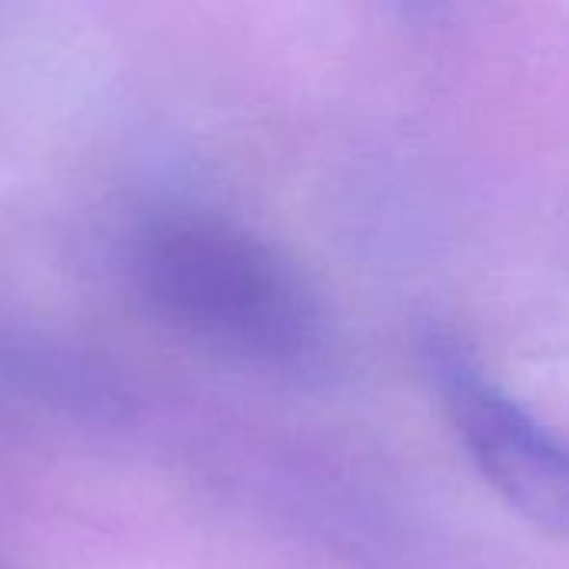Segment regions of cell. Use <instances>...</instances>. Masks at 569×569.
<instances>
[{
    "label": "cell",
    "instance_id": "obj_2",
    "mask_svg": "<svg viewBox=\"0 0 569 569\" xmlns=\"http://www.w3.org/2000/svg\"><path fill=\"white\" fill-rule=\"evenodd\" d=\"M423 363L473 467L497 497L537 530L563 537L569 530V460L560 437L497 387L460 340L430 333Z\"/></svg>",
    "mask_w": 569,
    "mask_h": 569
},
{
    "label": "cell",
    "instance_id": "obj_1",
    "mask_svg": "<svg viewBox=\"0 0 569 569\" xmlns=\"http://www.w3.org/2000/svg\"><path fill=\"white\" fill-rule=\"evenodd\" d=\"M127 273L150 313L227 360L303 377L327 357V317L300 270L223 213L147 217L130 233Z\"/></svg>",
    "mask_w": 569,
    "mask_h": 569
}]
</instances>
